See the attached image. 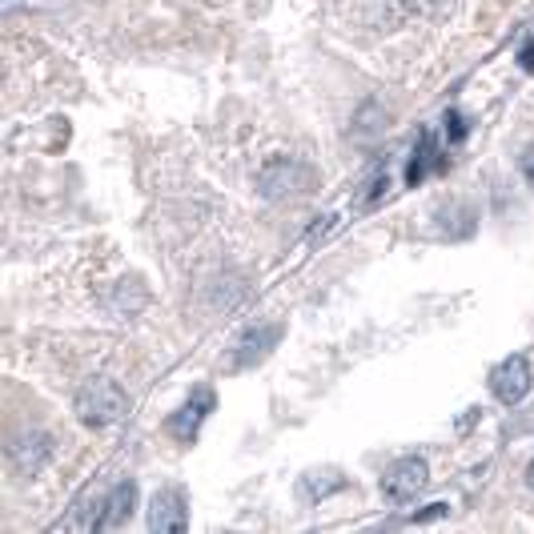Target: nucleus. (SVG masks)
Segmentation results:
<instances>
[{"label": "nucleus", "instance_id": "obj_9", "mask_svg": "<svg viewBox=\"0 0 534 534\" xmlns=\"http://www.w3.org/2000/svg\"><path fill=\"white\" fill-rule=\"evenodd\" d=\"M350 482H346V474H338V470H310V474H302V482H298V498L302 502H322V498H330V494H338V490H346Z\"/></svg>", "mask_w": 534, "mask_h": 534}, {"label": "nucleus", "instance_id": "obj_5", "mask_svg": "<svg viewBox=\"0 0 534 534\" xmlns=\"http://www.w3.org/2000/svg\"><path fill=\"white\" fill-rule=\"evenodd\" d=\"M189 526V502L181 486H165L149 502V530L157 534H181Z\"/></svg>", "mask_w": 534, "mask_h": 534}, {"label": "nucleus", "instance_id": "obj_10", "mask_svg": "<svg viewBox=\"0 0 534 534\" xmlns=\"http://www.w3.org/2000/svg\"><path fill=\"white\" fill-rule=\"evenodd\" d=\"M282 338V330L278 326H265V330H253V334H245L241 342H237V354H233V366H253L257 358H265L270 354V346Z\"/></svg>", "mask_w": 534, "mask_h": 534}, {"label": "nucleus", "instance_id": "obj_13", "mask_svg": "<svg viewBox=\"0 0 534 534\" xmlns=\"http://www.w3.org/2000/svg\"><path fill=\"white\" fill-rule=\"evenodd\" d=\"M446 121H450V141H454V145H458V141H462V137H466V121H462V113H454V109H450V113H446Z\"/></svg>", "mask_w": 534, "mask_h": 534}, {"label": "nucleus", "instance_id": "obj_11", "mask_svg": "<svg viewBox=\"0 0 534 534\" xmlns=\"http://www.w3.org/2000/svg\"><path fill=\"white\" fill-rule=\"evenodd\" d=\"M430 165H442V157H434V137H430V133H422V149H418V157L410 161L406 181H410V185H418V181L426 177V169H430Z\"/></svg>", "mask_w": 534, "mask_h": 534}, {"label": "nucleus", "instance_id": "obj_6", "mask_svg": "<svg viewBox=\"0 0 534 534\" xmlns=\"http://www.w3.org/2000/svg\"><path fill=\"white\" fill-rule=\"evenodd\" d=\"M209 410H213V390L209 386H201V390H193V398L165 422V430L173 434V438H181V442H193L197 438V430H201V422L209 418Z\"/></svg>", "mask_w": 534, "mask_h": 534}, {"label": "nucleus", "instance_id": "obj_4", "mask_svg": "<svg viewBox=\"0 0 534 534\" xmlns=\"http://www.w3.org/2000/svg\"><path fill=\"white\" fill-rule=\"evenodd\" d=\"M530 386H534V370H530V362L522 354H514V358H506V362H498L490 370V394L502 406H518L530 394Z\"/></svg>", "mask_w": 534, "mask_h": 534}, {"label": "nucleus", "instance_id": "obj_8", "mask_svg": "<svg viewBox=\"0 0 534 534\" xmlns=\"http://www.w3.org/2000/svg\"><path fill=\"white\" fill-rule=\"evenodd\" d=\"M133 502H137V486H133V482H121V486L105 498V510L93 518V526H97V530H117V526H125V522L133 518Z\"/></svg>", "mask_w": 534, "mask_h": 534}, {"label": "nucleus", "instance_id": "obj_1", "mask_svg": "<svg viewBox=\"0 0 534 534\" xmlns=\"http://www.w3.org/2000/svg\"><path fill=\"white\" fill-rule=\"evenodd\" d=\"M129 410V394L113 378H93L77 390V418L85 426H109Z\"/></svg>", "mask_w": 534, "mask_h": 534}, {"label": "nucleus", "instance_id": "obj_3", "mask_svg": "<svg viewBox=\"0 0 534 534\" xmlns=\"http://www.w3.org/2000/svg\"><path fill=\"white\" fill-rule=\"evenodd\" d=\"M426 486H430V466L414 454H406V458H398L382 470V494L394 498V502H414Z\"/></svg>", "mask_w": 534, "mask_h": 534}, {"label": "nucleus", "instance_id": "obj_2", "mask_svg": "<svg viewBox=\"0 0 534 534\" xmlns=\"http://www.w3.org/2000/svg\"><path fill=\"white\" fill-rule=\"evenodd\" d=\"M257 185L265 197H298V193H310L318 185V169L306 161H294V157H274L261 169Z\"/></svg>", "mask_w": 534, "mask_h": 534}, {"label": "nucleus", "instance_id": "obj_12", "mask_svg": "<svg viewBox=\"0 0 534 534\" xmlns=\"http://www.w3.org/2000/svg\"><path fill=\"white\" fill-rule=\"evenodd\" d=\"M518 169H522L526 185L534 189V145H526V149H522V157H518Z\"/></svg>", "mask_w": 534, "mask_h": 534}, {"label": "nucleus", "instance_id": "obj_7", "mask_svg": "<svg viewBox=\"0 0 534 534\" xmlns=\"http://www.w3.org/2000/svg\"><path fill=\"white\" fill-rule=\"evenodd\" d=\"M49 454H53L49 434H25V438H17L13 450H9V458H13V466H17L21 474H37V470L49 462Z\"/></svg>", "mask_w": 534, "mask_h": 534}, {"label": "nucleus", "instance_id": "obj_15", "mask_svg": "<svg viewBox=\"0 0 534 534\" xmlns=\"http://www.w3.org/2000/svg\"><path fill=\"white\" fill-rule=\"evenodd\" d=\"M526 482H530V490H534V462L526 466Z\"/></svg>", "mask_w": 534, "mask_h": 534}, {"label": "nucleus", "instance_id": "obj_14", "mask_svg": "<svg viewBox=\"0 0 534 534\" xmlns=\"http://www.w3.org/2000/svg\"><path fill=\"white\" fill-rule=\"evenodd\" d=\"M518 65H522L526 73H534V41H526V45L518 49Z\"/></svg>", "mask_w": 534, "mask_h": 534}]
</instances>
